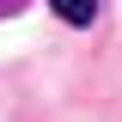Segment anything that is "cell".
I'll return each instance as SVG.
<instances>
[{
  "mask_svg": "<svg viewBox=\"0 0 122 122\" xmlns=\"http://www.w3.org/2000/svg\"><path fill=\"white\" fill-rule=\"evenodd\" d=\"M55 12L67 18V25H92V18H98V0H55Z\"/></svg>",
  "mask_w": 122,
  "mask_h": 122,
  "instance_id": "1",
  "label": "cell"
}]
</instances>
